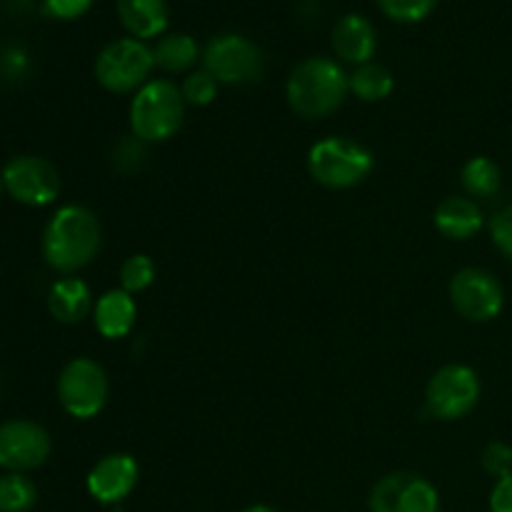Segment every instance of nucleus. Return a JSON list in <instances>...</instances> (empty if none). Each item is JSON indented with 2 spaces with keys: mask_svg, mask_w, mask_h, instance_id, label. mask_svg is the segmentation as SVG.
Segmentation results:
<instances>
[{
  "mask_svg": "<svg viewBox=\"0 0 512 512\" xmlns=\"http://www.w3.org/2000/svg\"><path fill=\"white\" fill-rule=\"evenodd\" d=\"M103 243V228L85 205H63L43 230V258L58 273L70 275L93 263Z\"/></svg>",
  "mask_w": 512,
  "mask_h": 512,
  "instance_id": "obj_1",
  "label": "nucleus"
},
{
  "mask_svg": "<svg viewBox=\"0 0 512 512\" xmlns=\"http://www.w3.org/2000/svg\"><path fill=\"white\" fill-rule=\"evenodd\" d=\"M350 93V75L333 58H308L295 65L290 73L285 95L293 108L305 120H323L333 115L345 103Z\"/></svg>",
  "mask_w": 512,
  "mask_h": 512,
  "instance_id": "obj_2",
  "label": "nucleus"
},
{
  "mask_svg": "<svg viewBox=\"0 0 512 512\" xmlns=\"http://www.w3.org/2000/svg\"><path fill=\"white\" fill-rule=\"evenodd\" d=\"M185 98L170 80H148L130 100V130L138 140L165 143L185 120Z\"/></svg>",
  "mask_w": 512,
  "mask_h": 512,
  "instance_id": "obj_3",
  "label": "nucleus"
},
{
  "mask_svg": "<svg viewBox=\"0 0 512 512\" xmlns=\"http://www.w3.org/2000/svg\"><path fill=\"white\" fill-rule=\"evenodd\" d=\"M373 153L350 138L330 135L318 140L308 153V170L323 188L348 190L373 173Z\"/></svg>",
  "mask_w": 512,
  "mask_h": 512,
  "instance_id": "obj_4",
  "label": "nucleus"
},
{
  "mask_svg": "<svg viewBox=\"0 0 512 512\" xmlns=\"http://www.w3.org/2000/svg\"><path fill=\"white\" fill-rule=\"evenodd\" d=\"M155 68L153 48L135 38H118L100 50L95 60V78L108 93H138Z\"/></svg>",
  "mask_w": 512,
  "mask_h": 512,
  "instance_id": "obj_5",
  "label": "nucleus"
},
{
  "mask_svg": "<svg viewBox=\"0 0 512 512\" xmlns=\"http://www.w3.org/2000/svg\"><path fill=\"white\" fill-rule=\"evenodd\" d=\"M110 395L108 373L90 358H73L58 375V400L75 420H90L105 408Z\"/></svg>",
  "mask_w": 512,
  "mask_h": 512,
  "instance_id": "obj_6",
  "label": "nucleus"
},
{
  "mask_svg": "<svg viewBox=\"0 0 512 512\" xmlns=\"http://www.w3.org/2000/svg\"><path fill=\"white\" fill-rule=\"evenodd\" d=\"M203 68L218 83L248 85L260 80L265 70L263 50L238 33L215 35L203 50Z\"/></svg>",
  "mask_w": 512,
  "mask_h": 512,
  "instance_id": "obj_7",
  "label": "nucleus"
},
{
  "mask_svg": "<svg viewBox=\"0 0 512 512\" xmlns=\"http://www.w3.org/2000/svg\"><path fill=\"white\" fill-rule=\"evenodd\" d=\"M480 390V378L470 365H443L425 388V408L433 418L453 423L473 413Z\"/></svg>",
  "mask_w": 512,
  "mask_h": 512,
  "instance_id": "obj_8",
  "label": "nucleus"
},
{
  "mask_svg": "<svg viewBox=\"0 0 512 512\" xmlns=\"http://www.w3.org/2000/svg\"><path fill=\"white\" fill-rule=\"evenodd\" d=\"M5 193L20 205L43 208L60 195V173L50 160L38 155H15L3 168Z\"/></svg>",
  "mask_w": 512,
  "mask_h": 512,
  "instance_id": "obj_9",
  "label": "nucleus"
},
{
  "mask_svg": "<svg viewBox=\"0 0 512 512\" xmlns=\"http://www.w3.org/2000/svg\"><path fill=\"white\" fill-rule=\"evenodd\" d=\"M450 303L460 318L470 323H488L503 313V285L490 270L463 268L450 280Z\"/></svg>",
  "mask_w": 512,
  "mask_h": 512,
  "instance_id": "obj_10",
  "label": "nucleus"
},
{
  "mask_svg": "<svg viewBox=\"0 0 512 512\" xmlns=\"http://www.w3.org/2000/svg\"><path fill=\"white\" fill-rule=\"evenodd\" d=\"M370 512H440V495L418 473H390L373 485Z\"/></svg>",
  "mask_w": 512,
  "mask_h": 512,
  "instance_id": "obj_11",
  "label": "nucleus"
},
{
  "mask_svg": "<svg viewBox=\"0 0 512 512\" xmlns=\"http://www.w3.org/2000/svg\"><path fill=\"white\" fill-rule=\"evenodd\" d=\"M50 435L33 420H8L0 425V468L5 473H30L50 458Z\"/></svg>",
  "mask_w": 512,
  "mask_h": 512,
  "instance_id": "obj_12",
  "label": "nucleus"
},
{
  "mask_svg": "<svg viewBox=\"0 0 512 512\" xmlns=\"http://www.w3.org/2000/svg\"><path fill=\"white\" fill-rule=\"evenodd\" d=\"M140 478L138 460L128 453H110L93 465L85 478L90 498L100 505H118L135 490Z\"/></svg>",
  "mask_w": 512,
  "mask_h": 512,
  "instance_id": "obj_13",
  "label": "nucleus"
},
{
  "mask_svg": "<svg viewBox=\"0 0 512 512\" xmlns=\"http://www.w3.org/2000/svg\"><path fill=\"white\" fill-rule=\"evenodd\" d=\"M378 48V33L375 25L365 15L348 13L335 23L333 28V50L343 63L365 65Z\"/></svg>",
  "mask_w": 512,
  "mask_h": 512,
  "instance_id": "obj_14",
  "label": "nucleus"
},
{
  "mask_svg": "<svg viewBox=\"0 0 512 512\" xmlns=\"http://www.w3.org/2000/svg\"><path fill=\"white\" fill-rule=\"evenodd\" d=\"M135 318H138V305L133 295L123 288L103 293L93 308L95 328L108 340L125 338L135 328Z\"/></svg>",
  "mask_w": 512,
  "mask_h": 512,
  "instance_id": "obj_15",
  "label": "nucleus"
},
{
  "mask_svg": "<svg viewBox=\"0 0 512 512\" xmlns=\"http://www.w3.org/2000/svg\"><path fill=\"white\" fill-rule=\"evenodd\" d=\"M485 225V215L473 198L450 195L435 208V228L448 240H468Z\"/></svg>",
  "mask_w": 512,
  "mask_h": 512,
  "instance_id": "obj_16",
  "label": "nucleus"
},
{
  "mask_svg": "<svg viewBox=\"0 0 512 512\" xmlns=\"http://www.w3.org/2000/svg\"><path fill=\"white\" fill-rule=\"evenodd\" d=\"M118 18L130 38L150 40L158 38L168 28V3L165 0H115Z\"/></svg>",
  "mask_w": 512,
  "mask_h": 512,
  "instance_id": "obj_17",
  "label": "nucleus"
},
{
  "mask_svg": "<svg viewBox=\"0 0 512 512\" xmlns=\"http://www.w3.org/2000/svg\"><path fill=\"white\" fill-rule=\"evenodd\" d=\"M93 293L88 283L80 278H60L55 280L48 293V310L58 323L75 325L93 313Z\"/></svg>",
  "mask_w": 512,
  "mask_h": 512,
  "instance_id": "obj_18",
  "label": "nucleus"
},
{
  "mask_svg": "<svg viewBox=\"0 0 512 512\" xmlns=\"http://www.w3.org/2000/svg\"><path fill=\"white\" fill-rule=\"evenodd\" d=\"M200 48L195 43L193 35L188 33H170L158 40L153 48L155 68L165 70V73H188L195 63H198Z\"/></svg>",
  "mask_w": 512,
  "mask_h": 512,
  "instance_id": "obj_19",
  "label": "nucleus"
},
{
  "mask_svg": "<svg viewBox=\"0 0 512 512\" xmlns=\"http://www.w3.org/2000/svg\"><path fill=\"white\" fill-rule=\"evenodd\" d=\"M395 88V78L385 65L365 63L355 68L350 75V93L358 95L363 103H380L388 98Z\"/></svg>",
  "mask_w": 512,
  "mask_h": 512,
  "instance_id": "obj_20",
  "label": "nucleus"
},
{
  "mask_svg": "<svg viewBox=\"0 0 512 512\" xmlns=\"http://www.w3.org/2000/svg\"><path fill=\"white\" fill-rule=\"evenodd\" d=\"M460 180H463V188L470 198H493L503 185V173H500L495 160H490L488 155H478V158H470L465 163Z\"/></svg>",
  "mask_w": 512,
  "mask_h": 512,
  "instance_id": "obj_21",
  "label": "nucleus"
},
{
  "mask_svg": "<svg viewBox=\"0 0 512 512\" xmlns=\"http://www.w3.org/2000/svg\"><path fill=\"white\" fill-rule=\"evenodd\" d=\"M35 503H38V488L28 475H0V512H30Z\"/></svg>",
  "mask_w": 512,
  "mask_h": 512,
  "instance_id": "obj_22",
  "label": "nucleus"
},
{
  "mask_svg": "<svg viewBox=\"0 0 512 512\" xmlns=\"http://www.w3.org/2000/svg\"><path fill=\"white\" fill-rule=\"evenodd\" d=\"M155 280V263L148 255L138 253L130 255L123 265H120V288L128 290L130 295L143 293L153 285Z\"/></svg>",
  "mask_w": 512,
  "mask_h": 512,
  "instance_id": "obj_23",
  "label": "nucleus"
},
{
  "mask_svg": "<svg viewBox=\"0 0 512 512\" xmlns=\"http://www.w3.org/2000/svg\"><path fill=\"white\" fill-rule=\"evenodd\" d=\"M438 3L440 0H378V8L393 23L413 25L428 18L438 8Z\"/></svg>",
  "mask_w": 512,
  "mask_h": 512,
  "instance_id": "obj_24",
  "label": "nucleus"
},
{
  "mask_svg": "<svg viewBox=\"0 0 512 512\" xmlns=\"http://www.w3.org/2000/svg\"><path fill=\"white\" fill-rule=\"evenodd\" d=\"M218 80L208 73V70H193V73L185 75L183 85H180V93H183L185 103L195 105V108H205V105L213 103L218 98Z\"/></svg>",
  "mask_w": 512,
  "mask_h": 512,
  "instance_id": "obj_25",
  "label": "nucleus"
},
{
  "mask_svg": "<svg viewBox=\"0 0 512 512\" xmlns=\"http://www.w3.org/2000/svg\"><path fill=\"white\" fill-rule=\"evenodd\" d=\"M145 158H148V153H145V143L135 138V135H125V138H120L118 143L113 145V153H110V163H113V168L123 175L138 173V170L145 165Z\"/></svg>",
  "mask_w": 512,
  "mask_h": 512,
  "instance_id": "obj_26",
  "label": "nucleus"
},
{
  "mask_svg": "<svg viewBox=\"0 0 512 512\" xmlns=\"http://www.w3.org/2000/svg\"><path fill=\"white\" fill-rule=\"evenodd\" d=\"M480 463H483L485 473L493 475L495 480L508 478V475H512V448L508 443H503V440H495V443H490L483 450Z\"/></svg>",
  "mask_w": 512,
  "mask_h": 512,
  "instance_id": "obj_27",
  "label": "nucleus"
},
{
  "mask_svg": "<svg viewBox=\"0 0 512 512\" xmlns=\"http://www.w3.org/2000/svg\"><path fill=\"white\" fill-rule=\"evenodd\" d=\"M490 235H493L495 248L512 263V205L498 210V213L490 218Z\"/></svg>",
  "mask_w": 512,
  "mask_h": 512,
  "instance_id": "obj_28",
  "label": "nucleus"
},
{
  "mask_svg": "<svg viewBox=\"0 0 512 512\" xmlns=\"http://www.w3.org/2000/svg\"><path fill=\"white\" fill-rule=\"evenodd\" d=\"M45 13L58 20H75L85 15L93 5V0H43Z\"/></svg>",
  "mask_w": 512,
  "mask_h": 512,
  "instance_id": "obj_29",
  "label": "nucleus"
},
{
  "mask_svg": "<svg viewBox=\"0 0 512 512\" xmlns=\"http://www.w3.org/2000/svg\"><path fill=\"white\" fill-rule=\"evenodd\" d=\"M490 512H512V475L495 483L490 493Z\"/></svg>",
  "mask_w": 512,
  "mask_h": 512,
  "instance_id": "obj_30",
  "label": "nucleus"
},
{
  "mask_svg": "<svg viewBox=\"0 0 512 512\" xmlns=\"http://www.w3.org/2000/svg\"><path fill=\"white\" fill-rule=\"evenodd\" d=\"M243 512H280V510L270 508V505H253V508H248V510H243Z\"/></svg>",
  "mask_w": 512,
  "mask_h": 512,
  "instance_id": "obj_31",
  "label": "nucleus"
},
{
  "mask_svg": "<svg viewBox=\"0 0 512 512\" xmlns=\"http://www.w3.org/2000/svg\"><path fill=\"white\" fill-rule=\"evenodd\" d=\"M3 193H5V185H3V175H0V198H3Z\"/></svg>",
  "mask_w": 512,
  "mask_h": 512,
  "instance_id": "obj_32",
  "label": "nucleus"
}]
</instances>
